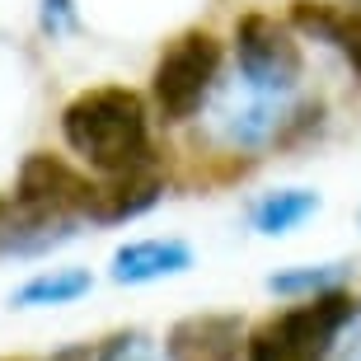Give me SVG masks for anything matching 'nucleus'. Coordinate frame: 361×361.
Instances as JSON below:
<instances>
[{"instance_id": "14", "label": "nucleus", "mask_w": 361, "mask_h": 361, "mask_svg": "<svg viewBox=\"0 0 361 361\" xmlns=\"http://www.w3.org/2000/svg\"><path fill=\"white\" fill-rule=\"evenodd\" d=\"M343 272H348V263H319V268L277 272L268 286H272L277 295H324V291H334L338 281H343Z\"/></svg>"}, {"instance_id": "12", "label": "nucleus", "mask_w": 361, "mask_h": 361, "mask_svg": "<svg viewBox=\"0 0 361 361\" xmlns=\"http://www.w3.org/2000/svg\"><path fill=\"white\" fill-rule=\"evenodd\" d=\"M319 212V192L310 188H281V192H268V197L254 207V230L258 235H286L300 221Z\"/></svg>"}, {"instance_id": "17", "label": "nucleus", "mask_w": 361, "mask_h": 361, "mask_svg": "<svg viewBox=\"0 0 361 361\" xmlns=\"http://www.w3.org/2000/svg\"><path fill=\"white\" fill-rule=\"evenodd\" d=\"M99 352H90V348H66V352H56L52 361H94Z\"/></svg>"}, {"instance_id": "5", "label": "nucleus", "mask_w": 361, "mask_h": 361, "mask_svg": "<svg viewBox=\"0 0 361 361\" xmlns=\"http://www.w3.org/2000/svg\"><path fill=\"white\" fill-rule=\"evenodd\" d=\"M90 178H80L66 160L56 155H28L24 169H19V192H14V207H28V212H47V216H85V202H90Z\"/></svg>"}, {"instance_id": "8", "label": "nucleus", "mask_w": 361, "mask_h": 361, "mask_svg": "<svg viewBox=\"0 0 361 361\" xmlns=\"http://www.w3.org/2000/svg\"><path fill=\"white\" fill-rule=\"evenodd\" d=\"M291 19L300 33L334 42L338 52L352 61V71L361 75V10H343V5H329V0H295Z\"/></svg>"}, {"instance_id": "15", "label": "nucleus", "mask_w": 361, "mask_h": 361, "mask_svg": "<svg viewBox=\"0 0 361 361\" xmlns=\"http://www.w3.org/2000/svg\"><path fill=\"white\" fill-rule=\"evenodd\" d=\"M94 361H155V352H150V343L141 334H127V338H113Z\"/></svg>"}, {"instance_id": "3", "label": "nucleus", "mask_w": 361, "mask_h": 361, "mask_svg": "<svg viewBox=\"0 0 361 361\" xmlns=\"http://www.w3.org/2000/svg\"><path fill=\"white\" fill-rule=\"evenodd\" d=\"M216 66H221V42L212 33H183L174 38V47L160 56L155 66V104L169 122H183L202 108V99L212 94V80H216Z\"/></svg>"}, {"instance_id": "9", "label": "nucleus", "mask_w": 361, "mask_h": 361, "mask_svg": "<svg viewBox=\"0 0 361 361\" xmlns=\"http://www.w3.org/2000/svg\"><path fill=\"white\" fill-rule=\"evenodd\" d=\"M188 268H192V249L178 240H136L113 254V281H127V286L178 277Z\"/></svg>"}, {"instance_id": "10", "label": "nucleus", "mask_w": 361, "mask_h": 361, "mask_svg": "<svg viewBox=\"0 0 361 361\" xmlns=\"http://www.w3.org/2000/svg\"><path fill=\"white\" fill-rule=\"evenodd\" d=\"M75 235V216H47L28 207H0V254H42Z\"/></svg>"}, {"instance_id": "7", "label": "nucleus", "mask_w": 361, "mask_h": 361, "mask_svg": "<svg viewBox=\"0 0 361 361\" xmlns=\"http://www.w3.org/2000/svg\"><path fill=\"white\" fill-rule=\"evenodd\" d=\"M169 361H235L240 357V319L235 314H188L164 338Z\"/></svg>"}, {"instance_id": "11", "label": "nucleus", "mask_w": 361, "mask_h": 361, "mask_svg": "<svg viewBox=\"0 0 361 361\" xmlns=\"http://www.w3.org/2000/svg\"><path fill=\"white\" fill-rule=\"evenodd\" d=\"M221 122H226V136L235 141V146H258V141L277 136V127H281V104H277V94L244 90L240 108L230 104L226 113H221Z\"/></svg>"}, {"instance_id": "4", "label": "nucleus", "mask_w": 361, "mask_h": 361, "mask_svg": "<svg viewBox=\"0 0 361 361\" xmlns=\"http://www.w3.org/2000/svg\"><path fill=\"white\" fill-rule=\"evenodd\" d=\"M235 61H240L244 90L286 94L300 80V47L272 14H244L235 28Z\"/></svg>"}, {"instance_id": "6", "label": "nucleus", "mask_w": 361, "mask_h": 361, "mask_svg": "<svg viewBox=\"0 0 361 361\" xmlns=\"http://www.w3.org/2000/svg\"><path fill=\"white\" fill-rule=\"evenodd\" d=\"M164 183L160 174H150L146 164L141 169H127V174H108V183L90 188V202H85V216L99 221V226H118V221H136L146 216L155 202H160Z\"/></svg>"}, {"instance_id": "18", "label": "nucleus", "mask_w": 361, "mask_h": 361, "mask_svg": "<svg viewBox=\"0 0 361 361\" xmlns=\"http://www.w3.org/2000/svg\"><path fill=\"white\" fill-rule=\"evenodd\" d=\"M0 361H19V357H0Z\"/></svg>"}, {"instance_id": "1", "label": "nucleus", "mask_w": 361, "mask_h": 361, "mask_svg": "<svg viewBox=\"0 0 361 361\" xmlns=\"http://www.w3.org/2000/svg\"><path fill=\"white\" fill-rule=\"evenodd\" d=\"M61 136L75 155H85L104 174L141 169L150 155L146 104L132 90H118V85L85 90L80 99H71L66 113H61Z\"/></svg>"}, {"instance_id": "2", "label": "nucleus", "mask_w": 361, "mask_h": 361, "mask_svg": "<svg viewBox=\"0 0 361 361\" xmlns=\"http://www.w3.org/2000/svg\"><path fill=\"white\" fill-rule=\"evenodd\" d=\"M352 319L348 291L310 295L305 305L286 310L249 338V361H329L338 329Z\"/></svg>"}, {"instance_id": "16", "label": "nucleus", "mask_w": 361, "mask_h": 361, "mask_svg": "<svg viewBox=\"0 0 361 361\" xmlns=\"http://www.w3.org/2000/svg\"><path fill=\"white\" fill-rule=\"evenodd\" d=\"M42 33H75V5L71 0H42Z\"/></svg>"}, {"instance_id": "19", "label": "nucleus", "mask_w": 361, "mask_h": 361, "mask_svg": "<svg viewBox=\"0 0 361 361\" xmlns=\"http://www.w3.org/2000/svg\"><path fill=\"white\" fill-rule=\"evenodd\" d=\"M0 207H5V202H0Z\"/></svg>"}, {"instance_id": "13", "label": "nucleus", "mask_w": 361, "mask_h": 361, "mask_svg": "<svg viewBox=\"0 0 361 361\" xmlns=\"http://www.w3.org/2000/svg\"><path fill=\"white\" fill-rule=\"evenodd\" d=\"M90 286H94V277L85 268H52V272H38L33 281H24V286L14 291L10 305H19V310H28V305H71V300H80Z\"/></svg>"}]
</instances>
